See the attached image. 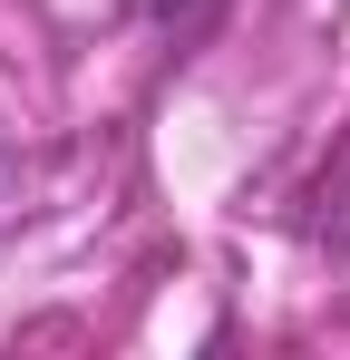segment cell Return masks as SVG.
<instances>
[{
    "label": "cell",
    "mask_w": 350,
    "mask_h": 360,
    "mask_svg": "<svg viewBox=\"0 0 350 360\" xmlns=\"http://www.w3.org/2000/svg\"><path fill=\"white\" fill-rule=\"evenodd\" d=\"M10 185H20V166H10V146H0V205H10Z\"/></svg>",
    "instance_id": "cell-1"
}]
</instances>
